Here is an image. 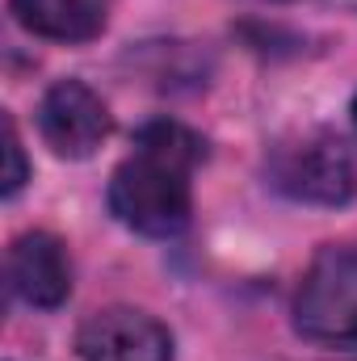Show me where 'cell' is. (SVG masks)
I'll list each match as a JSON object with an SVG mask.
<instances>
[{"label":"cell","mask_w":357,"mask_h":361,"mask_svg":"<svg viewBox=\"0 0 357 361\" xmlns=\"http://www.w3.org/2000/svg\"><path fill=\"white\" fill-rule=\"evenodd\" d=\"M4 160H8V173H4V197H17L21 185H25V177H30V164H25V152H21V139H17L13 118H4Z\"/></svg>","instance_id":"ba28073f"},{"label":"cell","mask_w":357,"mask_h":361,"mask_svg":"<svg viewBox=\"0 0 357 361\" xmlns=\"http://www.w3.org/2000/svg\"><path fill=\"white\" fill-rule=\"evenodd\" d=\"M269 180L307 206H345L357 193V164L349 147L332 135H303L277 143L269 156Z\"/></svg>","instance_id":"3957f363"},{"label":"cell","mask_w":357,"mask_h":361,"mask_svg":"<svg viewBox=\"0 0 357 361\" xmlns=\"http://www.w3.org/2000/svg\"><path fill=\"white\" fill-rule=\"evenodd\" d=\"M13 17L51 42H89L109 21V0H8Z\"/></svg>","instance_id":"52a82bcc"},{"label":"cell","mask_w":357,"mask_h":361,"mask_svg":"<svg viewBox=\"0 0 357 361\" xmlns=\"http://www.w3.org/2000/svg\"><path fill=\"white\" fill-rule=\"evenodd\" d=\"M80 361H173V332L139 307L92 311L76 332Z\"/></svg>","instance_id":"5b68a950"},{"label":"cell","mask_w":357,"mask_h":361,"mask_svg":"<svg viewBox=\"0 0 357 361\" xmlns=\"http://www.w3.org/2000/svg\"><path fill=\"white\" fill-rule=\"evenodd\" d=\"M38 130L47 147L63 160H89L92 152L109 139L114 118L109 105L85 85V80H59L42 92L38 105Z\"/></svg>","instance_id":"277c9868"},{"label":"cell","mask_w":357,"mask_h":361,"mask_svg":"<svg viewBox=\"0 0 357 361\" xmlns=\"http://www.w3.org/2000/svg\"><path fill=\"white\" fill-rule=\"evenodd\" d=\"M294 332L324 353L357 357V248H324L298 281Z\"/></svg>","instance_id":"7a4b0ae2"},{"label":"cell","mask_w":357,"mask_h":361,"mask_svg":"<svg viewBox=\"0 0 357 361\" xmlns=\"http://www.w3.org/2000/svg\"><path fill=\"white\" fill-rule=\"evenodd\" d=\"M349 114H353V126H357V97H353V109H349Z\"/></svg>","instance_id":"30bf717a"},{"label":"cell","mask_w":357,"mask_h":361,"mask_svg":"<svg viewBox=\"0 0 357 361\" xmlns=\"http://www.w3.org/2000/svg\"><path fill=\"white\" fill-rule=\"evenodd\" d=\"M328 4H341V8H357V0H328Z\"/></svg>","instance_id":"9c48e42d"},{"label":"cell","mask_w":357,"mask_h":361,"mask_svg":"<svg viewBox=\"0 0 357 361\" xmlns=\"http://www.w3.org/2000/svg\"><path fill=\"white\" fill-rule=\"evenodd\" d=\"M206 156V143L181 122H147L135 135V156H126L109 177V210L122 227L139 235H181L193 214L189 173Z\"/></svg>","instance_id":"6da1fadb"},{"label":"cell","mask_w":357,"mask_h":361,"mask_svg":"<svg viewBox=\"0 0 357 361\" xmlns=\"http://www.w3.org/2000/svg\"><path fill=\"white\" fill-rule=\"evenodd\" d=\"M8 286L21 302L55 311L72 294V261L51 231H25L8 244Z\"/></svg>","instance_id":"8992f818"}]
</instances>
